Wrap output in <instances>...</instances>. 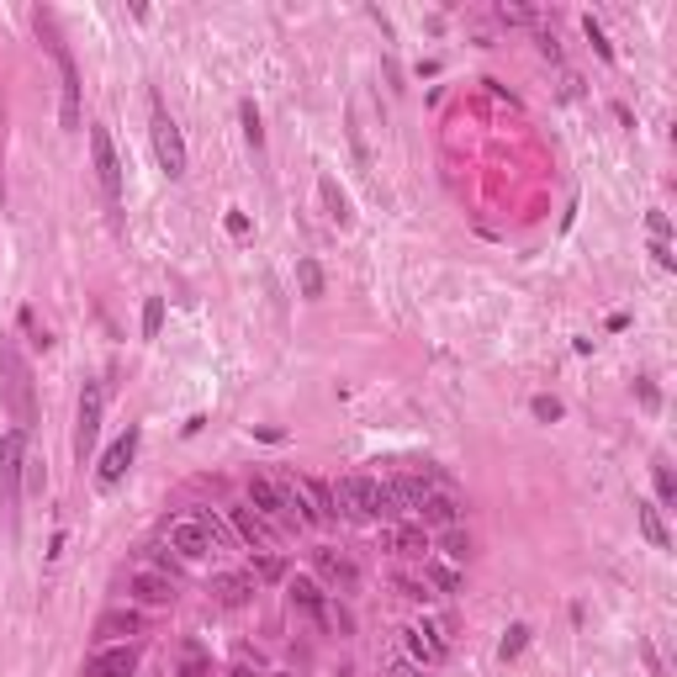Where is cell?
Instances as JSON below:
<instances>
[{"label": "cell", "instance_id": "1", "mask_svg": "<svg viewBox=\"0 0 677 677\" xmlns=\"http://www.w3.org/2000/svg\"><path fill=\"white\" fill-rule=\"evenodd\" d=\"M0 387H5V407L16 418V429L32 434V418H37V402H32V366L22 360V349L11 338H0Z\"/></svg>", "mask_w": 677, "mask_h": 677}, {"label": "cell", "instance_id": "2", "mask_svg": "<svg viewBox=\"0 0 677 677\" xmlns=\"http://www.w3.org/2000/svg\"><path fill=\"white\" fill-rule=\"evenodd\" d=\"M37 32H43V43H48L54 64H59V85H64L59 123H64V132H80V69H74V54L64 48V37H59V27H54L48 11H37Z\"/></svg>", "mask_w": 677, "mask_h": 677}, {"label": "cell", "instance_id": "3", "mask_svg": "<svg viewBox=\"0 0 677 677\" xmlns=\"http://www.w3.org/2000/svg\"><path fill=\"white\" fill-rule=\"evenodd\" d=\"M22 471H27V429L11 424L0 434V508L11 524L22 514Z\"/></svg>", "mask_w": 677, "mask_h": 677}, {"label": "cell", "instance_id": "4", "mask_svg": "<svg viewBox=\"0 0 677 677\" xmlns=\"http://www.w3.org/2000/svg\"><path fill=\"white\" fill-rule=\"evenodd\" d=\"M164 540H170V551L181 555V561H201V555L217 551V540H222V524H217L212 514H181V519H170Z\"/></svg>", "mask_w": 677, "mask_h": 677}, {"label": "cell", "instance_id": "5", "mask_svg": "<svg viewBox=\"0 0 677 677\" xmlns=\"http://www.w3.org/2000/svg\"><path fill=\"white\" fill-rule=\"evenodd\" d=\"M149 132H154L159 170H164L170 181H185V164H191V154H185V138H181V127H175V117L164 112V101H154V112H149Z\"/></svg>", "mask_w": 677, "mask_h": 677}, {"label": "cell", "instance_id": "6", "mask_svg": "<svg viewBox=\"0 0 677 677\" xmlns=\"http://www.w3.org/2000/svg\"><path fill=\"white\" fill-rule=\"evenodd\" d=\"M402 646H407V656L418 667H439L450 656V624L445 619H418V624L402 630Z\"/></svg>", "mask_w": 677, "mask_h": 677}, {"label": "cell", "instance_id": "7", "mask_svg": "<svg viewBox=\"0 0 677 677\" xmlns=\"http://www.w3.org/2000/svg\"><path fill=\"white\" fill-rule=\"evenodd\" d=\"M101 413H106V392H101V381H85V392L74 402V456H80V466L91 461L95 439H101Z\"/></svg>", "mask_w": 677, "mask_h": 677}, {"label": "cell", "instance_id": "8", "mask_svg": "<svg viewBox=\"0 0 677 677\" xmlns=\"http://www.w3.org/2000/svg\"><path fill=\"white\" fill-rule=\"evenodd\" d=\"M91 159H95V181L106 191V201L123 207V164H117V149H112V132L101 123H91Z\"/></svg>", "mask_w": 677, "mask_h": 677}, {"label": "cell", "instance_id": "9", "mask_svg": "<svg viewBox=\"0 0 677 677\" xmlns=\"http://www.w3.org/2000/svg\"><path fill=\"white\" fill-rule=\"evenodd\" d=\"M249 508L270 524V529H276V524H280V529H291V524H297V514L286 508V493H280L265 471H254V476H249Z\"/></svg>", "mask_w": 677, "mask_h": 677}, {"label": "cell", "instance_id": "10", "mask_svg": "<svg viewBox=\"0 0 677 677\" xmlns=\"http://www.w3.org/2000/svg\"><path fill=\"white\" fill-rule=\"evenodd\" d=\"M376 493H381V482L366 476V471H355V476H344L334 487V508L349 514V519H376Z\"/></svg>", "mask_w": 677, "mask_h": 677}, {"label": "cell", "instance_id": "11", "mask_svg": "<svg viewBox=\"0 0 677 677\" xmlns=\"http://www.w3.org/2000/svg\"><path fill=\"white\" fill-rule=\"evenodd\" d=\"M138 439H143L138 424H127V434L106 450V456H101V466H95V487H101V493H112V487L127 476V466H132V456H138Z\"/></svg>", "mask_w": 677, "mask_h": 677}, {"label": "cell", "instance_id": "12", "mask_svg": "<svg viewBox=\"0 0 677 677\" xmlns=\"http://www.w3.org/2000/svg\"><path fill=\"white\" fill-rule=\"evenodd\" d=\"M127 593H132L138 603H149V609H170V603L181 598L175 577H164V572H154V566H138V572H127Z\"/></svg>", "mask_w": 677, "mask_h": 677}, {"label": "cell", "instance_id": "13", "mask_svg": "<svg viewBox=\"0 0 677 677\" xmlns=\"http://www.w3.org/2000/svg\"><path fill=\"white\" fill-rule=\"evenodd\" d=\"M132 667H138V651L132 646H106V651H95L91 662H85L80 677H132Z\"/></svg>", "mask_w": 677, "mask_h": 677}, {"label": "cell", "instance_id": "14", "mask_svg": "<svg viewBox=\"0 0 677 677\" xmlns=\"http://www.w3.org/2000/svg\"><path fill=\"white\" fill-rule=\"evenodd\" d=\"M418 524H424V529H456V524H461V503H456V493L434 487V493L424 497V508H418Z\"/></svg>", "mask_w": 677, "mask_h": 677}, {"label": "cell", "instance_id": "15", "mask_svg": "<svg viewBox=\"0 0 677 677\" xmlns=\"http://www.w3.org/2000/svg\"><path fill=\"white\" fill-rule=\"evenodd\" d=\"M297 493H302V503H308V524H329V519H338L334 487H329V482H318V476H297Z\"/></svg>", "mask_w": 677, "mask_h": 677}, {"label": "cell", "instance_id": "16", "mask_svg": "<svg viewBox=\"0 0 677 677\" xmlns=\"http://www.w3.org/2000/svg\"><path fill=\"white\" fill-rule=\"evenodd\" d=\"M254 577H249V572H217L212 577V598L217 603H222V609H244L249 598H254Z\"/></svg>", "mask_w": 677, "mask_h": 677}, {"label": "cell", "instance_id": "17", "mask_svg": "<svg viewBox=\"0 0 677 677\" xmlns=\"http://www.w3.org/2000/svg\"><path fill=\"white\" fill-rule=\"evenodd\" d=\"M228 524H233V535H239L244 545H270V540H276V529L260 519L249 503H233V508H228Z\"/></svg>", "mask_w": 677, "mask_h": 677}, {"label": "cell", "instance_id": "18", "mask_svg": "<svg viewBox=\"0 0 677 677\" xmlns=\"http://www.w3.org/2000/svg\"><path fill=\"white\" fill-rule=\"evenodd\" d=\"M286 593H291V609H297V614H308L312 624H329V603H323V587L312 583V577H291V587H286Z\"/></svg>", "mask_w": 677, "mask_h": 677}, {"label": "cell", "instance_id": "19", "mask_svg": "<svg viewBox=\"0 0 677 677\" xmlns=\"http://www.w3.org/2000/svg\"><path fill=\"white\" fill-rule=\"evenodd\" d=\"M318 572H323L338 593H355V587H360V566H355L349 555H338V551H318Z\"/></svg>", "mask_w": 677, "mask_h": 677}, {"label": "cell", "instance_id": "20", "mask_svg": "<svg viewBox=\"0 0 677 677\" xmlns=\"http://www.w3.org/2000/svg\"><path fill=\"white\" fill-rule=\"evenodd\" d=\"M387 545H392L397 555L429 561V529H424V524H392V529H387Z\"/></svg>", "mask_w": 677, "mask_h": 677}, {"label": "cell", "instance_id": "21", "mask_svg": "<svg viewBox=\"0 0 677 677\" xmlns=\"http://www.w3.org/2000/svg\"><path fill=\"white\" fill-rule=\"evenodd\" d=\"M143 630V619H138V609H106V614L95 619V641H123V635H138Z\"/></svg>", "mask_w": 677, "mask_h": 677}, {"label": "cell", "instance_id": "22", "mask_svg": "<svg viewBox=\"0 0 677 677\" xmlns=\"http://www.w3.org/2000/svg\"><path fill=\"white\" fill-rule=\"evenodd\" d=\"M429 493H434V487H429V476H413V471L392 476V497H397V514H418Z\"/></svg>", "mask_w": 677, "mask_h": 677}, {"label": "cell", "instance_id": "23", "mask_svg": "<svg viewBox=\"0 0 677 677\" xmlns=\"http://www.w3.org/2000/svg\"><path fill=\"white\" fill-rule=\"evenodd\" d=\"M635 524H641V535H646L656 551H672V535H667V524H662V508H656V503L635 497Z\"/></svg>", "mask_w": 677, "mask_h": 677}, {"label": "cell", "instance_id": "24", "mask_svg": "<svg viewBox=\"0 0 677 677\" xmlns=\"http://www.w3.org/2000/svg\"><path fill=\"white\" fill-rule=\"evenodd\" d=\"M318 201H323L329 222H338V228H349V222H355V212H349V196L338 191V181H334V175H323V181H318Z\"/></svg>", "mask_w": 677, "mask_h": 677}, {"label": "cell", "instance_id": "25", "mask_svg": "<svg viewBox=\"0 0 677 677\" xmlns=\"http://www.w3.org/2000/svg\"><path fill=\"white\" fill-rule=\"evenodd\" d=\"M424 583H434L439 593H466V577L456 561H424Z\"/></svg>", "mask_w": 677, "mask_h": 677}, {"label": "cell", "instance_id": "26", "mask_svg": "<svg viewBox=\"0 0 677 677\" xmlns=\"http://www.w3.org/2000/svg\"><path fill=\"white\" fill-rule=\"evenodd\" d=\"M175 677H212V656L196 646V641H185L181 656H175Z\"/></svg>", "mask_w": 677, "mask_h": 677}, {"label": "cell", "instance_id": "27", "mask_svg": "<svg viewBox=\"0 0 677 677\" xmlns=\"http://www.w3.org/2000/svg\"><path fill=\"white\" fill-rule=\"evenodd\" d=\"M239 127H244V143L254 154H265V123H260V106L254 101H239Z\"/></svg>", "mask_w": 677, "mask_h": 677}, {"label": "cell", "instance_id": "28", "mask_svg": "<svg viewBox=\"0 0 677 677\" xmlns=\"http://www.w3.org/2000/svg\"><path fill=\"white\" fill-rule=\"evenodd\" d=\"M651 476H656V497H662V508H672V503H677V476H672V461H667V456H656V461H651Z\"/></svg>", "mask_w": 677, "mask_h": 677}, {"label": "cell", "instance_id": "29", "mask_svg": "<svg viewBox=\"0 0 677 677\" xmlns=\"http://www.w3.org/2000/svg\"><path fill=\"white\" fill-rule=\"evenodd\" d=\"M297 286H302V297H308V302H318V297H323V265H318V260H297Z\"/></svg>", "mask_w": 677, "mask_h": 677}, {"label": "cell", "instance_id": "30", "mask_svg": "<svg viewBox=\"0 0 677 677\" xmlns=\"http://www.w3.org/2000/svg\"><path fill=\"white\" fill-rule=\"evenodd\" d=\"M524 646H529V624H524V619H514V624L503 630V641H497V656H503V662H514Z\"/></svg>", "mask_w": 677, "mask_h": 677}, {"label": "cell", "instance_id": "31", "mask_svg": "<svg viewBox=\"0 0 677 677\" xmlns=\"http://www.w3.org/2000/svg\"><path fill=\"white\" fill-rule=\"evenodd\" d=\"M583 32H587V43H593V54H598V59H603V64H614V43L603 37V22H598L593 11H587V16H583Z\"/></svg>", "mask_w": 677, "mask_h": 677}, {"label": "cell", "instance_id": "32", "mask_svg": "<svg viewBox=\"0 0 677 677\" xmlns=\"http://www.w3.org/2000/svg\"><path fill=\"white\" fill-rule=\"evenodd\" d=\"M249 577H254V583H280V577H286V561H280V555H260V561L249 566Z\"/></svg>", "mask_w": 677, "mask_h": 677}, {"label": "cell", "instance_id": "33", "mask_svg": "<svg viewBox=\"0 0 677 677\" xmlns=\"http://www.w3.org/2000/svg\"><path fill=\"white\" fill-rule=\"evenodd\" d=\"M529 413H535L540 424H561V413H566V407H561V397H551V392H540V397L529 402Z\"/></svg>", "mask_w": 677, "mask_h": 677}, {"label": "cell", "instance_id": "34", "mask_svg": "<svg viewBox=\"0 0 677 677\" xmlns=\"http://www.w3.org/2000/svg\"><path fill=\"white\" fill-rule=\"evenodd\" d=\"M159 329H164V297H149L143 302V338H159Z\"/></svg>", "mask_w": 677, "mask_h": 677}, {"label": "cell", "instance_id": "35", "mask_svg": "<svg viewBox=\"0 0 677 677\" xmlns=\"http://www.w3.org/2000/svg\"><path fill=\"white\" fill-rule=\"evenodd\" d=\"M466 555H471V540H466L461 529H450L445 535V561H466Z\"/></svg>", "mask_w": 677, "mask_h": 677}, {"label": "cell", "instance_id": "36", "mask_svg": "<svg viewBox=\"0 0 677 677\" xmlns=\"http://www.w3.org/2000/svg\"><path fill=\"white\" fill-rule=\"evenodd\" d=\"M635 392H641V407H646V413H656V407H662V392H656V381H651V376H635Z\"/></svg>", "mask_w": 677, "mask_h": 677}, {"label": "cell", "instance_id": "37", "mask_svg": "<svg viewBox=\"0 0 677 677\" xmlns=\"http://www.w3.org/2000/svg\"><path fill=\"white\" fill-rule=\"evenodd\" d=\"M376 519H397V497H392V482H381V493H376Z\"/></svg>", "mask_w": 677, "mask_h": 677}, {"label": "cell", "instance_id": "38", "mask_svg": "<svg viewBox=\"0 0 677 677\" xmlns=\"http://www.w3.org/2000/svg\"><path fill=\"white\" fill-rule=\"evenodd\" d=\"M397 593H402V598H413V603H429V598H434V593H429V583H413V577H402V583H397Z\"/></svg>", "mask_w": 677, "mask_h": 677}, {"label": "cell", "instance_id": "39", "mask_svg": "<svg viewBox=\"0 0 677 677\" xmlns=\"http://www.w3.org/2000/svg\"><path fill=\"white\" fill-rule=\"evenodd\" d=\"M646 228L656 244H667V233H672V222H667V212H646Z\"/></svg>", "mask_w": 677, "mask_h": 677}, {"label": "cell", "instance_id": "40", "mask_svg": "<svg viewBox=\"0 0 677 677\" xmlns=\"http://www.w3.org/2000/svg\"><path fill=\"white\" fill-rule=\"evenodd\" d=\"M43 482H48V476H43V461H32V456H27V471H22V487H32V493H37Z\"/></svg>", "mask_w": 677, "mask_h": 677}, {"label": "cell", "instance_id": "41", "mask_svg": "<svg viewBox=\"0 0 677 677\" xmlns=\"http://www.w3.org/2000/svg\"><path fill=\"white\" fill-rule=\"evenodd\" d=\"M497 16H503V22H535V11H524V5H497Z\"/></svg>", "mask_w": 677, "mask_h": 677}, {"label": "cell", "instance_id": "42", "mask_svg": "<svg viewBox=\"0 0 677 677\" xmlns=\"http://www.w3.org/2000/svg\"><path fill=\"white\" fill-rule=\"evenodd\" d=\"M641 656H646L651 677H667V667H662V656H656V646H651V641H641Z\"/></svg>", "mask_w": 677, "mask_h": 677}, {"label": "cell", "instance_id": "43", "mask_svg": "<svg viewBox=\"0 0 677 677\" xmlns=\"http://www.w3.org/2000/svg\"><path fill=\"white\" fill-rule=\"evenodd\" d=\"M651 254H656V265H662V270H672L677 260H672V244H656V239H651Z\"/></svg>", "mask_w": 677, "mask_h": 677}, {"label": "cell", "instance_id": "44", "mask_svg": "<svg viewBox=\"0 0 677 677\" xmlns=\"http://www.w3.org/2000/svg\"><path fill=\"white\" fill-rule=\"evenodd\" d=\"M228 233H233V239H244V233H249V217L244 212H228Z\"/></svg>", "mask_w": 677, "mask_h": 677}, {"label": "cell", "instance_id": "45", "mask_svg": "<svg viewBox=\"0 0 677 677\" xmlns=\"http://www.w3.org/2000/svg\"><path fill=\"white\" fill-rule=\"evenodd\" d=\"M387 677H424V667H418V662H397Z\"/></svg>", "mask_w": 677, "mask_h": 677}, {"label": "cell", "instance_id": "46", "mask_svg": "<svg viewBox=\"0 0 677 677\" xmlns=\"http://www.w3.org/2000/svg\"><path fill=\"white\" fill-rule=\"evenodd\" d=\"M228 677H260V672H254L249 662H233V672H228Z\"/></svg>", "mask_w": 677, "mask_h": 677}, {"label": "cell", "instance_id": "47", "mask_svg": "<svg viewBox=\"0 0 677 677\" xmlns=\"http://www.w3.org/2000/svg\"><path fill=\"white\" fill-rule=\"evenodd\" d=\"M329 677H349V667H338V672H329Z\"/></svg>", "mask_w": 677, "mask_h": 677}, {"label": "cell", "instance_id": "48", "mask_svg": "<svg viewBox=\"0 0 677 677\" xmlns=\"http://www.w3.org/2000/svg\"><path fill=\"white\" fill-rule=\"evenodd\" d=\"M270 677H291V672H270Z\"/></svg>", "mask_w": 677, "mask_h": 677}]
</instances>
